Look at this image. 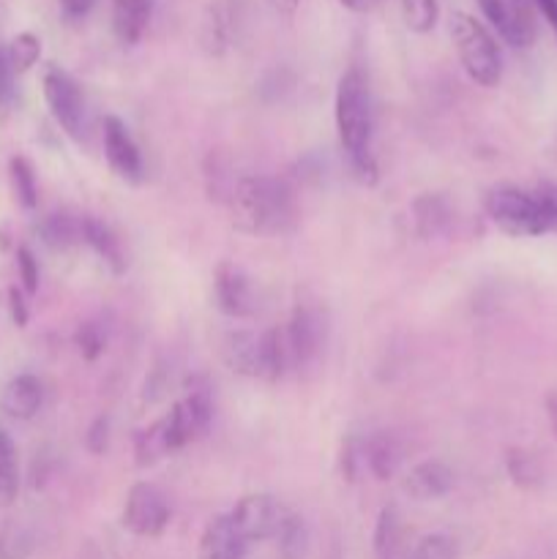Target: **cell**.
Returning <instances> with one entry per match:
<instances>
[{"instance_id": "1", "label": "cell", "mask_w": 557, "mask_h": 559, "mask_svg": "<svg viewBox=\"0 0 557 559\" xmlns=\"http://www.w3.org/2000/svg\"><path fill=\"white\" fill-rule=\"evenodd\" d=\"M233 227L246 235H287L298 222V202L287 180L246 175L227 197Z\"/></svg>"}, {"instance_id": "2", "label": "cell", "mask_w": 557, "mask_h": 559, "mask_svg": "<svg viewBox=\"0 0 557 559\" xmlns=\"http://www.w3.org/2000/svg\"><path fill=\"white\" fill-rule=\"evenodd\" d=\"M336 129L353 175L360 183L371 186L377 180V162L371 153L375 107H371L369 80L358 66L344 71L336 85Z\"/></svg>"}, {"instance_id": "3", "label": "cell", "mask_w": 557, "mask_h": 559, "mask_svg": "<svg viewBox=\"0 0 557 559\" xmlns=\"http://www.w3.org/2000/svg\"><path fill=\"white\" fill-rule=\"evenodd\" d=\"M484 207L491 224L511 238H538L555 233L557 202L552 183H538L535 189L511 183L495 186L486 191Z\"/></svg>"}, {"instance_id": "4", "label": "cell", "mask_w": 557, "mask_h": 559, "mask_svg": "<svg viewBox=\"0 0 557 559\" xmlns=\"http://www.w3.org/2000/svg\"><path fill=\"white\" fill-rule=\"evenodd\" d=\"M451 38L464 74L481 87H497L502 80V55L495 36L475 16L457 11L451 16Z\"/></svg>"}, {"instance_id": "5", "label": "cell", "mask_w": 557, "mask_h": 559, "mask_svg": "<svg viewBox=\"0 0 557 559\" xmlns=\"http://www.w3.org/2000/svg\"><path fill=\"white\" fill-rule=\"evenodd\" d=\"M284 336H287L289 358H293V374L311 371L322 358L328 338L325 311L315 304H298L289 314Z\"/></svg>"}, {"instance_id": "6", "label": "cell", "mask_w": 557, "mask_h": 559, "mask_svg": "<svg viewBox=\"0 0 557 559\" xmlns=\"http://www.w3.org/2000/svg\"><path fill=\"white\" fill-rule=\"evenodd\" d=\"M44 102L52 112L55 123L74 140L85 134V96L71 74H66L58 66H47L42 76Z\"/></svg>"}, {"instance_id": "7", "label": "cell", "mask_w": 557, "mask_h": 559, "mask_svg": "<svg viewBox=\"0 0 557 559\" xmlns=\"http://www.w3.org/2000/svg\"><path fill=\"white\" fill-rule=\"evenodd\" d=\"M123 527L137 538H158L169 524V506L167 497L156 489L153 484H134L126 495L123 516H120Z\"/></svg>"}, {"instance_id": "8", "label": "cell", "mask_w": 557, "mask_h": 559, "mask_svg": "<svg viewBox=\"0 0 557 559\" xmlns=\"http://www.w3.org/2000/svg\"><path fill=\"white\" fill-rule=\"evenodd\" d=\"M213 418V404H211V393L202 382H191L189 391L173 404L164 420L169 426V435H173V445L175 451L180 448L191 445L194 440H200L202 435L208 431Z\"/></svg>"}, {"instance_id": "9", "label": "cell", "mask_w": 557, "mask_h": 559, "mask_svg": "<svg viewBox=\"0 0 557 559\" xmlns=\"http://www.w3.org/2000/svg\"><path fill=\"white\" fill-rule=\"evenodd\" d=\"M213 304L224 317H233V320H249L260 309L254 282L235 262H218L213 271Z\"/></svg>"}, {"instance_id": "10", "label": "cell", "mask_w": 557, "mask_h": 559, "mask_svg": "<svg viewBox=\"0 0 557 559\" xmlns=\"http://www.w3.org/2000/svg\"><path fill=\"white\" fill-rule=\"evenodd\" d=\"M287 508L271 495H246L240 497L238 506L229 511V519L238 527V533L244 535L246 544H254V540H268L276 538L278 527H282L284 516H287Z\"/></svg>"}, {"instance_id": "11", "label": "cell", "mask_w": 557, "mask_h": 559, "mask_svg": "<svg viewBox=\"0 0 557 559\" xmlns=\"http://www.w3.org/2000/svg\"><path fill=\"white\" fill-rule=\"evenodd\" d=\"M489 25L500 33L502 41L513 49H528L535 44V16L530 0H478Z\"/></svg>"}, {"instance_id": "12", "label": "cell", "mask_w": 557, "mask_h": 559, "mask_svg": "<svg viewBox=\"0 0 557 559\" xmlns=\"http://www.w3.org/2000/svg\"><path fill=\"white\" fill-rule=\"evenodd\" d=\"M104 156H107L109 169L126 183H142L145 178V164L137 147L134 136L129 134L126 123L115 115L104 118Z\"/></svg>"}, {"instance_id": "13", "label": "cell", "mask_w": 557, "mask_h": 559, "mask_svg": "<svg viewBox=\"0 0 557 559\" xmlns=\"http://www.w3.org/2000/svg\"><path fill=\"white\" fill-rule=\"evenodd\" d=\"M222 358L229 371L240 377H265V353H262V333L233 331L222 342Z\"/></svg>"}, {"instance_id": "14", "label": "cell", "mask_w": 557, "mask_h": 559, "mask_svg": "<svg viewBox=\"0 0 557 559\" xmlns=\"http://www.w3.org/2000/svg\"><path fill=\"white\" fill-rule=\"evenodd\" d=\"M240 27V9L238 0H218L205 11V20L200 27V41L205 52L224 55L233 47L235 36Z\"/></svg>"}, {"instance_id": "15", "label": "cell", "mask_w": 557, "mask_h": 559, "mask_svg": "<svg viewBox=\"0 0 557 559\" xmlns=\"http://www.w3.org/2000/svg\"><path fill=\"white\" fill-rule=\"evenodd\" d=\"M402 489L410 500H440V497H446L448 491L453 489V473L446 462H440V459H426V462L415 464V467L404 475Z\"/></svg>"}, {"instance_id": "16", "label": "cell", "mask_w": 557, "mask_h": 559, "mask_svg": "<svg viewBox=\"0 0 557 559\" xmlns=\"http://www.w3.org/2000/svg\"><path fill=\"white\" fill-rule=\"evenodd\" d=\"M244 535L233 524L229 513L213 516L208 522L205 533L200 538V549H197V559H240L246 551Z\"/></svg>"}, {"instance_id": "17", "label": "cell", "mask_w": 557, "mask_h": 559, "mask_svg": "<svg viewBox=\"0 0 557 559\" xmlns=\"http://www.w3.org/2000/svg\"><path fill=\"white\" fill-rule=\"evenodd\" d=\"M153 16V0H112V33L123 47L142 41Z\"/></svg>"}, {"instance_id": "18", "label": "cell", "mask_w": 557, "mask_h": 559, "mask_svg": "<svg viewBox=\"0 0 557 559\" xmlns=\"http://www.w3.org/2000/svg\"><path fill=\"white\" fill-rule=\"evenodd\" d=\"M44 402V388L38 382V377L33 374H20L3 388V413L14 420H31L36 418V413L42 409Z\"/></svg>"}, {"instance_id": "19", "label": "cell", "mask_w": 557, "mask_h": 559, "mask_svg": "<svg viewBox=\"0 0 557 559\" xmlns=\"http://www.w3.org/2000/svg\"><path fill=\"white\" fill-rule=\"evenodd\" d=\"M82 243L91 246L98 257L109 265V271L115 276L126 271V254L123 246H120V238L115 235V229L109 224H104L102 218L96 216H82Z\"/></svg>"}, {"instance_id": "20", "label": "cell", "mask_w": 557, "mask_h": 559, "mask_svg": "<svg viewBox=\"0 0 557 559\" xmlns=\"http://www.w3.org/2000/svg\"><path fill=\"white\" fill-rule=\"evenodd\" d=\"M402 442L388 431H380L364 442V464L377 480H391L402 467Z\"/></svg>"}, {"instance_id": "21", "label": "cell", "mask_w": 557, "mask_h": 559, "mask_svg": "<svg viewBox=\"0 0 557 559\" xmlns=\"http://www.w3.org/2000/svg\"><path fill=\"white\" fill-rule=\"evenodd\" d=\"M175 451L173 435H169L167 420L158 418L156 424H151L147 429H142L134 437V462L137 467H153L156 462H162L164 456Z\"/></svg>"}, {"instance_id": "22", "label": "cell", "mask_w": 557, "mask_h": 559, "mask_svg": "<svg viewBox=\"0 0 557 559\" xmlns=\"http://www.w3.org/2000/svg\"><path fill=\"white\" fill-rule=\"evenodd\" d=\"M38 238L44 246L55 251H66L71 246L82 243V216L71 213H52L38 224Z\"/></svg>"}, {"instance_id": "23", "label": "cell", "mask_w": 557, "mask_h": 559, "mask_svg": "<svg viewBox=\"0 0 557 559\" xmlns=\"http://www.w3.org/2000/svg\"><path fill=\"white\" fill-rule=\"evenodd\" d=\"M413 213L415 233H418L420 238H435V235H440L442 229L448 227V222H451V207H448V202L442 200L440 194L418 197L413 205Z\"/></svg>"}, {"instance_id": "24", "label": "cell", "mask_w": 557, "mask_h": 559, "mask_svg": "<svg viewBox=\"0 0 557 559\" xmlns=\"http://www.w3.org/2000/svg\"><path fill=\"white\" fill-rule=\"evenodd\" d=\"M20 495V456L5 431H0V506H11Z\"/></svg>"}, {"instance_id": "25", "label": "cell", "mask_w": 557, "mask_h": 559, "mask_svg": "<svg viewBox=\"0 0 557 559\" xmlns=\"http://www.w3.org/2000/svg\"><path fill=\"white\" fill-rule=\"evenodd\" d=\"M278 557L282 559H304L309 551V527L298 513H287L276 533Z\"/></svg>"}, {"instance_id": "26", "label": "cell", "mask_w": 557, "mask_h": 559, "mask_svg": "<svg viewBox=\"0 0 557 559\" xmlns=\"http://www.w3.org/2000/svg\"><path fill=\"white\" fill-rule=\"evenodd\" d=\"M9 178L11 189H14L16 202H20L25 211H33L38 205V180L33 173V164L25 156H14L9 162Z\"/></svg>"}, {"instance_id": "27", "label": "cell", "mask_w": 557, "mask_h": 559, "mask_svg": "<svg viewBox=\"0 0 557 559\" xmlns=\"http://www.w3.org/2000/svg\"><path fill=\"white\" fill-rule=\"evenodd\" d=\"M399 513L393 506H386L377 516L375 524V535H371V549H375V559H391L393 551L399 546Z\"/></svg>"}, {"instance_id": "28", "label": "cell", "mask_w": 557, "mask_h": 559, "mask_svg": "<svg viewBox=\"0 0 557 559\" xmlns=\"http://www.w3.org/2000/svg\"><path fill=\"white\" fill-rule=\"evenodd\" d=\"M3 49L14 74L22 76L25 71H31L33 66L38 63V58H42V38H38L36 33H20V36L11 38Z\"/></svg>"}, {"instance_id": "29", "label": "cell", "mask_w": 557, "mask_h": 559, "mask_svg": "<svg viewBox=\"0 0 557 559\" xmlns=\"http://www.w3.org/2000/svg\"><path fill=\"white\" fill-rule=\"evenodd\" d=\"M506 467L519 489H535V486L541 484V475H544L541 473L538 459H535L533 453L522 451V448H511V451H508Z\"/></svg>"}, {"instance_id": "30", "label": "cell", "mask_w": 557, "mask_h": 559, "mask_svg": "<svg viewBox=\"0 0 557 559\" xmlns=\"http://www.w3.org/2000/svg\"><path fill=\"white\" fill-rule=\"evenodd\" d=\"M437 0H402V20L413 33H429L437 25Z\"/></svg>"}, {"instance_id": "31", "label": "cell", "mask_w": 557, "mask_h": 559, "mask_svg": "<svg viewBox=\"0 0 557 559\" xmlns=\"http://www.w3.org/2000/svg\"><path fill=\"white\" fill-rule=\"evenodd\" d=\"M33 551V535L20 522H9L0 530V559H27Z\"/></svg>"}, {"instance_id": "32", "label": "cell", "mask_w": 557, "mask_h": 559, "mask_svg": "<svg viewBox=\"0 0 557 559\" xmlns=\"http://www.w3.org/2000/svg\"><path fill=\"white\" fill-rule=\"evenodd\" d=\"M74 344L76 349H80L82 358L96 360L102 358L104 349H107V336H104L102 325H96V322H85V325L76 328Z\"/></svg>"}, {"instance_id": "33", "label": "cell", "mask_w": 557, "mask_h": 559, "mask_svg": "<svg viewBox=\"0 0 557 559\" xmlns=\"http://www.w3.org/2000/svg\"><path fill=\"white\" fill-rule=\"evenodd\" d=\"M413 559H457V546L448 535H426L420 538Z\"/></svg>"}, {"instance_id": "34", "label": "cell", "mask_w": 557, "mask_h": 559, "mask_svg": "<svg viewBox=\"0 0 557 559\" xmlns=\"http://www.w3.org/2000/svg\"><path fill=\"white\" fill-rule=\"evenodd\" d=\"M16 271H20V282H22V289H25V295H33L38 289V262L36 257H33L31 249H25V246H20L16 249Z\"/></svg>"}, {"instance_id": "35", "label": "cell", "mask_w": 557, "mask_h": 559, "mask_svg": "<svg viewBox=\"0 0 557 559\" xmlns=\"http://www.w3.org/2000/svg\"><path fill=\"white\" fill-rule=\"evenodd\" d=\"M85 442H87V451L96 453V456L98 453L107 451V445H109V418L107 415H98V418L93 420L91 429H87Z\"/></svg>"}, {"instance_id": "36", "label": "cell", "mask_w": 557, "mask_h": 559, "mask_svg": "<svg viewBox=\"0 0 557 559\" xmlns=\"http://www.w3.org/2000/svg\"><path fill=\"white\" fill-rule=\"evenodd\" d=\"M16 93V74L11 69L5 49L0 47V104H9Z\"/></svg>"}, {"instance_id": "37", "label": "cell", "mask_w": 557, "mask_h": 559, "mask_svg": "<svg viewBox=\"0 0 557 559\" xmlns=\"http://www.w3.org/2000/svg\"><path fill=\"white\" fill-rule=\"evenodd\" d=\"M9 311H11V320H14V325H20V328L27 325V317H31V311H27L25 289L22 287H9Z\"/></svg>"}, {"instance_id": "38", "label": "cell", "mask_w": 557, "mask_h": 559, "mask_svg": "<svg viewBox=\"0 0 557 559\" xmlns=\"http://www.w3.org/2000/svg\"><path fill=\"white\" fill-rule=\"evenodd\" d=\"M58 5L66 20H82V16L91 14L96 0H58Z\"/></svg>"}, {"instance_id": "39", "label": "cell", "mask_w": 557, "mask_h": 559, "mask_svg": "<svg viewBox=\"0 0 557 559\" xmlns=\"http://www.w3.org/2000/svg\"><path fill=\"white\" fill-rule=\"evenodd\" d=\"M533 5L541 11V16L546 20V25H549L552 33L557 36V0H533Z\"/></svg>"}, {"instance_id": "40", "label": "cell", "mask_w": 557, "mask_h": 559, "mask_svg": "<svg viewBox=\"0 0 557 559\" xmlns=\"http://www.w3.org/2000/svg\"><path fill=\"white\" fill-rule=\"evenodd\" d=\"M546 415H549L552 431H555L557 437V388L555 391H549V396H546Z\"/></svg>"}, {"instance_id": "41", "label": "cell", "mask_w": 557, "mask_h": 559, "mask_svg": "<svg viewBox=\"0 0 557 559\" xmlns=\"http://www.w3.org/2000/svg\"><path fill=\"white\" fill-rule=\"evenodd\" d=\"M339 3H342L344 9H349V11H369L371 5H377L380 0H339Z\"/></svg>"}, {"instance_id": "42", "label": "cell", "mask_w": 557, "mask_h": 559, "mask_svg": "<svg viewBox=\"0 0 557 559\" xmlns=\"http://www.w3.org/2000/svg\"><path fill=\"white\" fill-rule=\"evenodd\" d=\"M268 3H271L273 9L278 11V14H287V16H289L295 9H298L300 0H268Z\"/></svg>"}, {"instance_id": "43", "label": "cell", "mask_w": 557, "mask_h": 559, "mask_svg": "<svg viewBox=\"0 0 557 559\" xmlns=\"http://www.w3.org/2000/svg\"><path fill=\"white\" fill-rule=\"evenodd\" d=\"M552 186H555V183H552ZM555 202H557V186H555ZM555 233H557V222H555Z\"/></svg>"}, {"instance_id": "44", "label": "cell", "mask_w": 557, "mask_h": 559, "mask_svg": "<svg viewBox=\"0 0 557 559\" xmlns=\"http://www.w3.org/2000/svg\"><path fill=\"white\" fill-rule=\"evenodd\" d=\"M333 559H339V555H333Z\"/></svg>"}]
</instances>
